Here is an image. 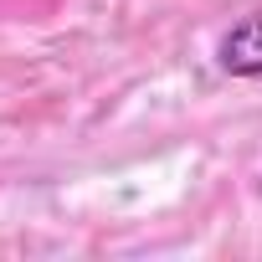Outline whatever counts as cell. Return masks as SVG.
I'll return each mask as SVG.
<instances>
[{
	"instance_id": "6da1fadb",
	"label": "cell",
	"mask_w": 262,
	"mask_h": 262,
	"mask_svg": "<svg viewBox=\"0 0 262 262\" xmlns=\"http://www.w3.org/2000/svg\"><path fill=\"white\" fill-rule=\"evenodd\" d=\"M216 62H221V72H231V77H262V11L242 16V21L221 36Z\"/></svg>"
}]
</instances>
